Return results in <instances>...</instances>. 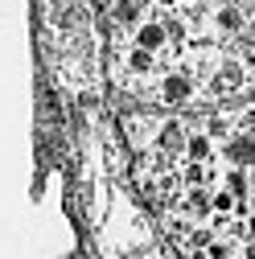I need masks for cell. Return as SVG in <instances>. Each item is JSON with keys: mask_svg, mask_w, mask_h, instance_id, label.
Instances as JSON below:
<instances>
[{"mask_svg": "<svg viewBox=\"0 0 255 259\" xmlns=\"http://www.w3.org/2000/svg\"><path fill=\"white\" fill-rule=\"evenodd\" d=\"M152 62H156V54L136 46L132 54H128V70H132V74H152Z\"/></svg>", "mask_w": 255, "mask_h": 259, "instance_id": "obj_4", "label": "cell"}, {"mask_svg": "<svg viewBox=\"0 0 255 259\" xmlns=\"http://www.w3.org/2000/svg\"><path fill=\"white\" fill-rule=\"evenodd\" d=\"M210 152H214V148H210V136H189V140H185V156L194 160V165L210 160Z\"/></svg>", "mask_w": 255, "mask_h": 259, "instance_id": "obj_5", "label": "cell"}, {"mask_svg": "<svg viewBox=\"0 0 255 259\" xmlns=\"http://www.w3.org/2000/svg\"><path fill=\"white\" fill-rule=\"evenodd\" d=\"M189 91H194V82H189L185 74H169V78L161 82V103L177 107V103H185V99H189Z\"/></svg>", "mask_w": 255, "mask_h": 259, "instance_id": "obj_2", "label": "cell"}, {"mask_svg": "<svg viewBox=\"0 0 255 259\" xmlns=\"http://www.w3.org/2000/svg\"><path fill=\"white\" fill-rule=\"evenodd\" d=\"M231 193H235V198H243V193H247V173H243V169L231 173Z\"/></svg>", "mask_w": 255, "mask_h": 259, "instance_id": "obj_7", "label": "cell"}, {"mask_svg": "<svg viewBox=\"0 0 255 259\" xmlns=\"http://www.w3.org/2000/svg\"><path fill=\"white\" fill-rule=\"evenodd\" d=\"M214 21H218V29H227V33H235V29L243 25V17H239V9H222V13L214 17Z\"/></svg>", "mask_w": 255, "mask_h": 259, "instance_id": "obj_6", "label": "cell"}, {"mask_svg": "<svg viewBox=\"0 0 255 259\" xmlns=\"http://www.w3.org/2000/svg\"><path fill=\"white\" fill-rule=\"evenodd\" d=\"M247 235H251V239H255V214H251V222H247Z\"/></svg>", "mask_w": 255, "mask_h": 259, "instance_id": "obj_8", "label": "cell"}, {"mask_svg": "<svg viewBox=\"0 0 255 259\" xmlns=\"http://www.w3.org/2000/svg\"><path fill=\"white\" fill-rule=\"evenodd\" d=\"M227 160H231V165H239V169L255 165V136H239V140H231Z\"/></svg>", "mask_w": 255, "mask_h": 259, "instance_id": "obj_3", "label": "cell"}, {"mask_svg": "<svg viewBox=\"0 0 255 259\" xmlns=\"http://www.w3.org/2000/svg\"><path fill=\"white\" fill-rule=\"evenodd\" d=\"M165 37H169V33H165L161 21H140V25H136V46H140V50L161 54V50H165Z\"/></svg>", "mask_w": 255, "mask_h": 259, "instance_id": "obj_1", "label": "cell"}]
</instances>
